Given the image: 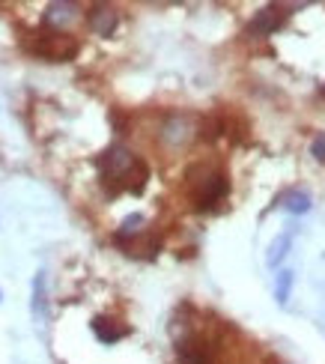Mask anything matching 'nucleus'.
<instances>
[{
  "instance_id": "obj_7",
  "label": "nucleus",
  "mask_w": 325,
  "mask_h": 364,
  "mask_svg": "<svg viewBox=\"0 0 325 364\" xmlns=\"http://www.w3.org/2000/svg\"><path fill=\"white\" fill-rule=\"evenodd\" d=\"M78 15H81L78 4H63V0H60V4H48V9H45V27L60 30L72 21H78Z\"/></svg>"
},
{
  "instance_id": "obj_5",
  "label": "nucleus",
  "mask_w": 325,
  "mask_h": 364,
  "mask_svg": "<svg viewBox=\"0 0 325 364\" xmlns=\"http://www.w3.org/2000/svg\"><path fill=\"white\" fill-rule=\"evenodd\" d=\"M289 6H284V4H272V6H266V9H260L257 15H254V21L247 24V36H272L277 27H284V21L289 18V12H287Z\"/></svg>"
},
{
  "instance_id": "obj_9",
  "label": "nucleus",
  "mask_w": 325,
  "mask_h": 364,
  "mask_svg": "<svg viewBox=\"0 0 325 364\" xmlns=\"http://www.w3.org/2000/svg\"><path fill=\"white\" fill-rule=\"evenodd\" d=\"M144 224H146V218L141 215V212H134V215H129L126 221H122L119 230H117V242H129V239H134V236H141Z\"/></svg>"
},
{
  "instance_id": "obj_3",
  "label": "nucleus",
  "mask_w": 325,
  "mask_h": 364,
  "mask_svg": "<svg viewBox=\"0 0 325 364\" xmlns=\"http://www.w3.org/2000/svg\"><path fill=\"white\" fill-rule=\"evenodd\" d=\"M36 39L30 42V51H33L36 57H45L51 60V63H66V60H72L75 54H78V39L69 36V33H60V30H39V33H33Z\"/></svg>"
},
{
  "instance_id": "obj_6",
  "label": "nucleus",
  "mask_w": 325,
  "mask_h": 364,
  "mask_svg": "<svg viewBox=\"0 0 325 364\" xmlns=\"http://www.w3.org/2000/svg\"><path fill=\"white\" fill-rule=\"evenodd\" d=\"M87 24L96 36H114V30L119 27V12L107 4H96L87 12Z\"/></svg>"
},
{
  "instance_id": "obj_14",
  "label": "nucleus",
  "mask_w": 325,
  "mask_h": 364,
  "mask_svg": "<svg viewBox=\"0 0 325 364\" xmlns=\"http://www.w3.org/2000/svg\"><path fill=\"white\" fill-rule=\"evenodd\" d=\"M311 153L316 161H325V134H316L314 144H311Z\"/></svg>"
},
{
  "instance_id": "obj_2",
  "label": "nucleus",
  "mask_w": 325,
  "mask_h": 364,
  "mask_svg": "<svg viewBox=\"0 0 325 364\" xmlns=\"http://www.w3.org/2000/svg\"><path fill=\"white\" fill-rule=\"evenodd\" d=\"M185 179H188L194 209H215V203H221L230 191L227 173L212 168V164H194V168L185 173Z\"/></svg>"
},
{
  "instance_id": "obj_4",
  "label": "nucleus",
  "mask_w": 325,
  "mask_h": 364,
  "mask_svg": "<svg viewBox=\"0 0 325 364\" xmlns=\"http://www.w3.org/2000/svg\"><path fill=\"white\" fill-rule=\"evenodd\" d=\"M159 138L170 149L185 146V144L194 138V119L188 114H170L164 123H161V129H159Z\"/></svg>"
},
{
  "instance_id": "obj_11",
  "label": "nucleus",
  "mask_w": 325,
  "mask_h": 364,
  "mask_svg": "<svg viewBox=\"0 0 325 364\" xmlns=\"http://www.w3.org/2000/svg\"><path fill=\"white\" fill-rule=\"evenodd\" d=\"M292 281H296V272H289V269H284L281 275H277V284H275V299H277V305H287L289 290H292Z\"/></svg>"
},
{
  "instance_id": "obj_1",
  "label": "nucleus",
  "mask_w": 325,
  "mask_h": 364,
  "mask_svg": "<svg viewBox=\"0 0 325 364\" xmlns=\"http://www.w3.org/2000/svg\"><path fill=\"white\" fill-rule=\"evenodd\" d=\"M99 171H102V182L107 194H119V191L141 194L149 179V168L122 144L107 146L99 156Z\"/></svg>"
},
{
  "instance_id": "obj_8",
  "label": "nucleus",
  "mask_w": 325,
  "mask_h": 364,
  "mask_svg": "<svg viewBox=\"0 0 325 364\" xmlns=\"http://www.w3.org/2000/svg\"><path fill=\"white\" fill-rule=\"evenodd\" d=\"M92 335L102 343H117L119 338L129 335V326H117L114 320H107V316H96V320H92Z\"/></svg>"
},
{
  "instance_id": "obj_15",
  "label": "nucleus",
  "mask_w": 325,
  "mask_h": 364,
  "mask_svg": "<svg viewBox=\"0 0 325 364\" xmlns=\"http://www.w3.org/2000/svg\"><path fill=\"white\" fill-rule=\"evenodd\" d=\"M322 96H325V84H322Z\"/></svg>"
},
{
  "instance_id": "obj_12",
  "label": "nucleus",
  "mask_w": 325,
  "mask_h": 364,
  "mask_svg": "<svg viewBox=\"0 0 325 364\" xmlns=\"http://www.w3.org/2000/svg\"><path fill=\"white\" fill-rule=\"evenodd\" d=\"M292 245V233H284L277 242H272V251H269V266H277V263H284V257Z\"/></svg>"
},
{
  "instance_id": "obj_13",
  "label": "nucleus",
  "mask_w": 325,
  "mask_h": 364,
  "mask_svg": "<svg viewBox=\"0 0 325 364\" xmlns=\"http://www.w3.org/2000/svg\"><path fill=\"white\" fill-rule=\"evenodd\" d=\"M45 272H39V275H36V281H33V314L39 316V320H42V316H45Z\"/></svg>"
},
{
  "instance_id": "obj_10",
  "label": "nucleus",
  "mask_w": 325,
  "mask_h": 364,
  "mask_svg": "<svg viewBox=\"0 0 325 364\" xmlns=\"http://www.w3.org/2000/svg\"><path fill=\"white\" fill-rule=\"evenodd\" d=\"M281 203L289 209V212H296V215H304L307 209H311V197H307L304 191H289L281 197Z\"/></svg>"
}]
</instances>
